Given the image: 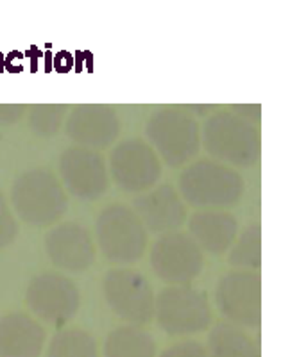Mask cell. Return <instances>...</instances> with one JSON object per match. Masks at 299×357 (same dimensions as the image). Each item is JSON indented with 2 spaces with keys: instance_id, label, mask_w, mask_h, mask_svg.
Listing matches in <instances>:
<instances>
[{
  "instance_id": "4fadbf2b",
  "label": "cell",
  "mask_w": 299,
  "mask_h": 357,
  "mask_svg": "<svg viewBox=\"0 0 299 357\" xmlns=\"http://www.w3.org/2000/svg\"><path fill=\"white\" fill-rule=\"evenodd\" d=\"M136 207H138V218L144 220L152 231L176 229L184 220L183 204L168 184H163L147 197L140 199Z\"/></svg>"
},
{
  "instance_id": "7c38bea8",
  "label": "cell",
  "mask_w": 299,
  "mask_h": 357,
  "mask_svg": "<svg viewBox=\"0 0 299 357\" xmlns=\"http://www.w3.org/2000/svg\"><path fill=\"white\" fill-rule=\"evenodd\" d=\"M45 331L33 318L15 312L0 320V357H40Z\"/></svg>"
},
{
  "instance_id": "e0dca14e",
  "label": "cell",
  "mask_w": 299,
  "mask_h": 357,
  "mask_svg": "<svg viewBox=\"0 0 299 357\" xmlns=\"http://www.w3.org/2000/svg\"><path fill=\"white\" fill-rule=\"evenodd\" d=\"M104 357H156V343L151 334L135 325L119 327L106 337Z\"/></svg>"
},
{
  "instance_id": "d6986e66",
  "label": "cell",
  "mask_w": 299,
  "mask_h": 357,
  "mask_svg": "<svg viewBox=\"0 0 299 357\" xmlns=\"http://www.w3.org/2000/svg\"><path fill=\"white\" fill-rule=\"evenodd\" d=\"M47 357H99L97 340L78 327L59 331L50 341Z\"/></svg>"
},
{
  "instance_id": "44dd1931",
  "label": "cell",
  "mask_w": 299,
  "mask_h": 357,
  "mask_svg": "<svg viewBox=\"0 0 299 357\" xmlns=\"http://www.w3.org/2000/svg\"><path fill=\"white\" fill-rule=\"evenodd\" d=\"M253 247H258V243L253 245V229H251V231H247L246 234L242 236L237 250L231 256V263L249 264V266H253Z\"/></svg>"
},
{
  "instance_id": "277c9868",
  "label": "cell",
  "mask_w": 299,
  "mask_h": 357,
  "mask_svg": "<svg viewBox=\"0 0 299 357\" xmlns=\"http://www.w3.org/2000/svg\"><path fill=\"white\" fill-rule=\"evenodd\" d=\"M106 302L117 317L133 325H144L154 318V293L147 280L135 272L115 270L104 280Z\"/></svg>"
},
{
  "instance_id": "3957f363",
  "label": "cell",
  "mask_w": 299,
  "mask_h": 357,
  "mask_svg": "<svg viewBox=\"0 0 299 357\" xmlns=\"http://www.w3.org/2000/svg\"><path fill=\"white\" fill-rule=\"evenodd\" d=\"M99 245L104 256L119 263L140 259L145 248V231L142 220L127 207H108L97 222Z\"/></svg>"
},
{
  "instance_id": "30bf717a",
  "label": "cell",
  "mask_w": 299,
  "mask_h": 357,
  "mask_svg": "<svg viewBox=\"0 0 299 357\" xmlns=\"http://www.w3.org/2000/svg\"><path fill=\"white\" fill-rule=\"evenodd\" d=\"M29 304L38 317L47 321H66L79 309V293L63 277H47L33 286Z\"/></svg>"
},
{
  "instance_id": "9a60e30c",
  "label": "cell",
  "mask_w": 299,
  "mask_h": 357,
  "mask_svg": "<svg viewBox=\"0 0 299 357\" xmlns=\"http://www.w3.org/2000/svg\"><path fill=\"white\" fill-rule=\"evenodd\" d=\"M197 241L212 252H222L230 247L237 234V223L222 213H201L190 222Z\"/></svg>"
},
{
  "instance_id": "8992f818",
  "label": "cell",
  "mask_w": 299,
  "mask_h": 357,
  "mask_svg": "<svg viewBox=\"0 0 299 357\" xmlns=\"http://www.w3.org/2000/svg\"><path fill=\"white\" fill-rule=\"evenodd\" d=\"M260 280L251 272H237L224 277L217 286V305L237 327H258L262 318Z\"/></svg>"
},
{
  "instance_id": "52a82bcc",
  "label": "cell",
  "mask_w": 299,
  "mask_h": 357,
  "mask_svg": "<svg viewBox=\"0 0 299 357\" xmlns=\"http://www.w3.org/2000/svg\"><path fill=\"white\" fill-rule=\"evenodd\" d=\"M147 134L168 165L177 167L189 161L199 149L197 123L189 114L160 113L151 118Z\"/></svg>"
},
{
  "instance_id": "7a4b0ae2",
  "label": "cell",
  "mask_w": 299,
  "mask_h": 357,
  "mask_svg": "<svg viewBox=\"0 0 299 357\" xmlns=\"http://www.w3.org/2000/svg\"><path fill=\"white\" fill-rule=\"evenodd\" d=\"M184 199L196 206H230L242 195V178L230 168L210 161L190 167L180 177Z\"/></svg>"
},
{
  "instance_id": "ffe728a7",
  "label": "cell",
  "mask_w": 299,
  "mask_h": 357,
  "mask_svg": "<svg viewBox=\"0 0 299 357\" xmlns=\"http://www.w3.org/2000/svg\"><path fill=\"white\" fill-rule=\"evenodd\" d=\"M160 357H208V352L197 341H183V343L168 347L161 352Z\"/></svg>"
},
{
  "instance_id": "5bb4252c",
  "label": "cell",
  "mask_w": 299,
  "mask_h": 357,
  "mask_svg": "<svg viewBox=\"0 0 299 357\" xmlns=\"http://www.w3.org/2000/svg\"><path fill=\"white\" fill-rule=\"evenodd\" d=\"M119 123L111 109L82 107L72 118L70 134L85 145L104 146L117 136Z\"/></svg>"
},
{
  "instance_id": "6da1fadb",
  "label": "cell",
  "mask_w": 299,
  "mask_h": 357,
  "mask_svg": "<svg viewBox=\"0 0 299 357\" xmlns=\"http://www.w3.org/2000/svg\"><path fill=\"white\" fill-rule=\"evenodd\" d=\"M154 318L170 336H190L208 329L213 314L201 291L189 286H173L156 298Z\"/></svg>"
},
{
  "instance_id": "ba28073f",
  "label": "cell",
  "mask_w": 299,
  "mask_h": 357,
  "mask_svg": "<svg viewBox=\"0 0 299 357\" xmlns=\"http://www.w3.org/2000/svg\"><path fill=\"white\" fill-rule=\"evenodd\" d=\"M201 263V252L196 241L180 232L163 236L151 252V264L158 277L174 286H183L197 277Z\"/></svg>"
},
{
  "instance_id": "5b68a950",
  "label": "cell",
  "mask_w": 299,
  "mask_h": 357,
  "mask_svg": "<svg viewBox=\"0 0 299 357\" xmlns=\"http://www.w3.org/2000/svg\"><path fill=\"white\" fill-rule=\"evenodd\" d=\"M206 149L212 154L237 162L251 165L258 155V136L254 127L233 114H217L206 123Z\"/></svg>"
},
{
  "instance_id": "8fae6325",
  "label": "cell",
  "mask_w": 299,
  "mask_h": 357,
  "mask_svg": "<svg viewBox=\"0 0 299 357\" xmlns=\"http://www.w3.org/2000/svg\"><path fill=\"white\" fill-rule=\"evenodd\" d=\"M63 175L75 195L90 199L106 190V167L101 155L88 149H74L63 155Z\"/></svg>"
},
{
  "instance_id": "ac0fdd59",
  "label": "cell",
  "mask_w": 299,
  "mask_h": 357,
  "mask_svg": "<svg viewBox=\"0 0 299 357\" xmlns=\"http://www.w3.org/2000/svg\"><path fill=\"white\" fill-rule=\"evenodd\" d=\"M61 234L63 240L59 243L65 245H59V254L54 259L65 268L85 270L92 263L95 254L90 234L82 227H75V225L61 227Z\"/></svg>"
},
{
  "instance_id": "9c48e42d",
  "label": "cell",
  "mask_w": 299,
  "mask_h": 357,
  "mask_svg": "<svg viewBox=\"0 0 299 357\" xmlns=\"http://www.w3.org/2000/svg\"><path fill=\"white\" fill-rule=\"evenodd\" d=\"M111 175L124 190H147L160 177V162L151 146L129 139L117 146L111 155Z\"/></svg>"
},
{
  "instance_id": "2e32d148",
  "label": "cell",
  "mask_w": 299,
  "mask_h": 357,
  "mask_svg": "<svg viewBox=\"0 0 299 357\" xmlns=\"http://www.w3.org/2000/svg\"><path fill=\"white\" fill-rule=\"evenodd\" d=\"M208 357H260L258 343L233 324H219L208 336Z\"/></svg>"
}]
</instances>
